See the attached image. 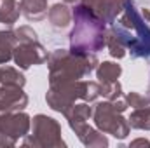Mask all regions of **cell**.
<instances>
[{
	"mask_svg": "<svg viewBox=\"0 0 150 148\" xmlns=\"http://www.w3.org/2000/svg\"><path fill=\"white\" fill-rule=\"evenodd\" d=\"M72 32L68 35L70 51L75 54H98L107 47V23L98 16V12L75 4L72 11Z\"/></svg>",
	"mask_w": 150,
	"mask_h": 148,
	"instance_id": "cell-2",
	"label": "cell"
},
{
	"mask_svg": "<svg viewBox=\"0 0 150 148\" xmlns=\"http://www.w3.org/2000/svg\"><path fill=\"white\" fill-rule=\"evenodd\" d=\"M47 19L49 25L56 30H65L70 23H72V9L68 7V4H52L47 11Z\"/></svg>",
	"mask_w": 150,
	"mask_h": 148,
	"instance_id": "cell-12",
	"label": "cell"
},
{
	"mask_svg": "<svg viewBox=\"0 0 150 148\" xmlns=\"http://www.w3.org/2000/svg\"><path fill=\"white\" fill-rule=\"evenodd\" d=\"M72 131L77 134L79 141H80L84 147H87V148H107L108 147V138L105 136V132H101L98 127H96V129L91 127L87 122L77 125Z\"/></svg>",
	"mask_w": 150,
	"mask_h": 148,
	"instance_id": "cell-10",
	"label": "cell"
},
{
	"mask_svg": "<svg viewBox=\"0 0 150 148\" xmlns=\"http://www.w3.org/2000/svg\"><path fill=\"white\" fill-rule=\"evenodd\" d=\"M28 94L23 87H2L0 89V117L14 111H21L28 106Z\"/></svg>",
	"mask_w": 150,
	"mask_h": 148,
	"instance_id": "cell-9",
	"label": "cell"
},
{
	"mask_svg": "<svg viewBox=\"0 0 150 148\" xmlns=\"http://www.w3.org/2000/svg\"><path fill=\"white\" fill-rule=\"evenodd\" d=\"M32 127V117L25 111H14L0 117V147L12 148L23 140Z\"/></svg>",
	"mask_w": 150,
	"mask_h": 148,
	"instance_id": "cell-7",
	"label": "cell"
},
{
	"mask_svg": "<svg viewBox=\"0 0 150 148\" xmlns=\"http://www.w3.org/2000/svg\"><path fill=\"white\" fill-rule=\"evenodd\" d=\"M136 147L149 148L150 147V141L147 140V138H138V140H134V141H131V143H129V148H136Z\"/></svg>",
	"mask_w": 150,
	"mask_h": 148,
	"instance_id": "cell-26",
	"label": "cell"
},
{
	"mask_svg": "<svg viewBox=\"0 0 150 148\" xmlns=\"http://www.w3.org/2000/svg\"><path fill=\"white\" fill-rule=\"evenodd\" d=\"M107 47H108V52H110V56L115 58V59H122L126 54H127V49H126V45L122 44V40L115 35V32H113L112 28L108 30V33H107Z\"/></svg>",
	"mask_w": 150,
	"mask_h": 148,
	"instance_id": "cell-20",
	"label": "cell"
},
{
	"mask_svg": "<svg viewBox=\"0 0 150 148\" xmlns=\"http://www.w3.org/2000/svg\"><path fill=\"white\" fill-rule=\"evenodd\" d=\"M16 45L18 40L14 35V26L0 23V65H7L12 59V52Z\"/></svg>",
	"mask_w": 150,
	"mask_h": 148,
	"instance_id": "cell-11",
	"label": "cell"
},
{
	"mask_svg": "<svg viewBox=\"0 0 150 148\" xmlns=\"http://www.w3.org/2000/svg\"><path fill=\"white\" fill-rule=\"evenodd\" d=\"M0 89H2V84H0Z\"/></svg>",
	"mask_w": 150,
	"mask_h": 148,
	"instance_id": "cell-29",
	"label": "cell"
},
{
	"mask_svg": "<svg viewBox=\"0 0 150 148\" xmlns=\"http://www.w3.org/2000/svg\"><path fill=\"white\" fill-rule=\"evenodd\" d=\"M65 4H68V5H75V4H79V0H63Z\"/></svg>",
	"mask_w": 150,
	"mask_h": 148,
	"instance_id": "cell-27",
	"label": "cell"
},
{
	"mask_svg": "<svg viewBox=\"0 0 150 148\" xmlns=\"http://www.w3.org/2000/svg\"><path fill=\"white\" fill-rule=\"evenodd\" d=\"M112 103V106L115 108L117 111H120V113H124V111L127 110L129 106H127V101H126V98L122 96V98H119V99H115V101H110Z\"/></svg>",
	"mask_w": 150,
	"mask_h": 148,
	"instance_id": "cell-24",
	"label": "cell"
},
{
	"mask_svg": "<svg viewBox=\"0 0 150 148\" xmlns=\"http://www.w3.org/2000/svg\"><path fill=\"white\" fill-rule=\"evenodd\" d=\"M0 84L2 87H25L26 77L19 72V68L2 65L0 66Z\"/></svg>",
	"mask_w": 150,
	"mask_h": 148,
	"instance_id": "cell-16",
	"label": "cell"
},
{
	"mask_svg": "<svg viewBox=\"0 0 150 148\" xmlns=\"http://www.w3.org/2000/svg\"><path fill=\"white\" fill-rule=\"evenodd\" d=\"M14 35H16L18 44H26V42H35V40H38L37 32H35L32 26H28V25L16 28V30H14Z\"/></svg>",
	"mask_w": 150,
	"mask_h": 148,
	"instance_id": "cell-22",
	"label": "cell"
},
{
	"mask_svg": "<svg viewBox=\"0 0 150 148\" xmlns=\"http://www.w3.org/2000/svg\"><path fill=\"white\" fill-rule=\"evenodd\" d=\"M21 14L30 21V23H38L47 18V0H19Z\"/></svg>",
	"mask_w": 150,
	"mask_h": 148,
	"instance_id": "cell-13",
	"label": "cell"
},
{
	"mask_svg": "<svg viewBox=\"0 0 150 148\" xmlns=\"http://www.w3.org/2000/svg\"><path fill=\"white\" fill-rule=\"evenodd\" d=\"M47 58H49V54H47L45 47L42 44H38V40L18 44L12 52V61L16 63V66L19 70H28L32 66L44 65L47 61Z\"/></svg>",
	"mask_w": 150,
	"mask_h": 148,
	"instance_id": "cell-8",
	"label": "cell"
},
{
	"mask_svg": "<svg viewBox=\"0 0 150 148\" xmlns=\"http://www.w3.org/2000/svg\"><path fill=\"white\" fill-rule=\"evenodd\" d=\"M126 7V0H101V5L98 9V16L112 26L113 23L117 21V18L122 14Z\"/></svg>",
	"mask_w": 150,
	"mask_h": 148,
	"instance_id": "cell-15",
	"label": "cell"
},
{
	"mask_svg": "<svg viewBox=\"0 0 150 148\" xmlns=\"http://www.w3.org/2000/svg\"><path fill=\"white\" fill-rule=\"evenodd\" d=\"M79 4H82L84 7H89L91 11L98 12V9H100V5H101V0H79Z\"/></svg>",
	"mask_w": 150,
	"mask_h": 148,
	"instance_id": "cell-25",
	"label": "cell"
},
{
	"mask_svg": "<svg viewBox=\"0 0 150 148\" xmlns=\"http://www.w3.org/2000/svg\"><path fill=\"white\" fill-rule=\"evenodd\" d=\"M131 129H138V131H150V105L143 108H134L133 113L127 118Z\"/></svg>",
	"mask_w": 150,
	"mask_h": 148,
	"instance_id": "cell-19",
	"label": "cell"
},
{
	"mask_svg": "<svg viewBox=\"0 0 150 148\" xmlns=\"http://www.w3.org/2000/svg\"><path fill=\"white\" fill-rule=\"evenodd\" d=\"M149 98H150V78H149Z\"/></svg>",
	"mask_w": 150,
	"mask_h": 148,
	"instance_id": "cell-28",
	"label": "cell"
},
{
	"mask_svg": "<svg viewBox=\"0 0 150 148\" xmlns=\"http://www.w3.org/2000/svg\"><path fill=\"white\" fill-rule=\"evenodd\" d=\"M93 120H94V125L101 132L110 134L115 140H126L131 132V125L127 118H124L122 113L115 110L112 103L107 99L98 101L93 106Z\"/></svg>",
	"mask_w": 150,
	"mask_h": 148,
	"instance_id": "cell-6",
	"label": "cell"
},
{
	"mask_svg": "<svg viewBox=\"0 0 150 148\" xmlns=\"http://www.w3.org/2000/svg\"><path fill=\"white\" fill-rule=\"evenodd\" d=\"M98 63L96 54H75L72 51L56 49L47 58L49 85L82 80L96 70Z\"/></svg>",
	"mask_w": 150,
	"mask_h": 148,
	"instance_id": "cell-3",
	"label": "cell"
},
{
	"mask_svg": "<svg viewBox=\"0 0 150 148\" xmlns=\"http://www.w3.org/2000/svg\"><path fill=\"white\" fill-rule=\"evenodd\" d=\"M21 16L19 2L16 0H0V23L14 26V23Z\"/></svg>",
	"mask_w": 150,
	"mask_h": 148,
	"instance_id": "cell-18",
	"label": "cell"
},
{
	"mask_svg": "<svg viewBox=\"0 0 150 148\" xmlns=\"http://www.w3.org/2000/svg\"><path fill=\"white\" fill-rule=\"evenodd\" d=\"M100 96H103L107 101H115L119 98H122V85L119 80H113V82H105V84H100Z\"/></svg>",
	"mask_w": 150,
	"mask_h": 148,
	"instance_id": "cell-21",
	"label": "cell"
},
{
	"mask_svg": "<svg viewBox=\"0 0 150 148\" xmlns=\"http://www.w3.org/2000/svg\"><path fill=\"white\" fill-rule=\"evenodd\" d=\"M96 78L100 84H105V82H113V80H119V77L122 75V66L113 63V61H103V63H98L96 66Z\"/></svg>",
	"mask_w": 150,
	"mask_h": 148,
	"instance_id": "cell-17",
	"label": "cell"
},
{
	"mask_svg": "<svg viewBox=\"0 0 150 148\" xmlns=\"http://www.w3.org/2000/svg\"><path fill=\"white\" fill-rule=\"evenodd\" d=\"M23 147L33 148H67V143L61 136V124L47 117L44 113H38L32 118L30 132L23 138Z\"/></svg>",
	"mask_w": 150,
	"mask_h": 148,
	"instance_id": "cell-4",
	"label": "cell"
},
{
	"mask_svg": "<svg viewBox=\"0 0 150 148\" xmlns=\"http://www.w3.org/2000/svg\"><path fill=\"white\" fill-rule=\"evenodd\" d=\"M63 117L68 120L70 129H75L77 125L87 122L93 117V106H89V103L82 101V103H74L68 110L63 113Z\"/></svg>",
	"mask_w": 150,
	"mask_h": 148,
	"instance_id": "cell-14",
	"label": "cell"
},
{
	"mask_svg": "<svg viewBox=\"0 0 150 148\" xmlns=\"http://www.w3.org/2000/svg\"><path fill=\"white\" fill-rule=\"evenodd\" d=\"M124 98H126V101H127V106H131V108H143V106L150 105L149 96H142L140 92H134V91L127 92Z\"/></svg>",
	"mask_w": 150,
	"mask_h": 148,
	"instance_id": "cell-23",
	"label": "cell"
},
{
	"mask_svg": "<svg viewBox=\"0 0 150 148\" xmlns=\"http://www.w3.org/2000/svg\"><path fill=\"white\" fill-rule=\"evenodd\" d=\"M133 59L150 63V11L136 0H126V7L112 26Z\"/></svg>",
	"mask_w": 150,
	"mask_h": 148,
	"instance_id": "cell-1",
	"label": "cell"
},
{
	"mask_svg": "<svg viewBox=\"0 0 150 148\" xmlns=\"http://www.w3.org/2000/svg\"><path fill=\"white\" fill-rule=\"evenodd\" d=\"M87 99V80H74L63 84H51L45 92V103L51 110L65 113L75 101ZM87 103V101H86Z\"/></svg>",
	"mask_w": 150,
	"mask_h": 148,
	"instance_id": "cell-5",
	"label": "cell"
}]
</instances>
